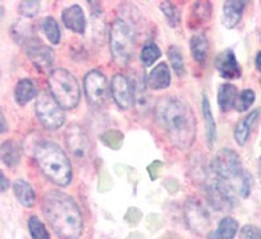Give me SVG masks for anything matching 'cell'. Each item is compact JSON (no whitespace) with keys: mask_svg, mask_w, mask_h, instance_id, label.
<instances>
[{"mask_svg":"<svg viewBox=\"0 0 261 239\" xmlns=\"http://www.w3.org/2000/svg\"><path fill=\"white\" fill-rule=\"evenodd\" d=\"M66 144L74 156L83 157L89 151V139L80 126L73 125L66 130Z\"/></svg>","mask_w":261,"mask_h":239,"instance_id":"4fadbf2b","label":"cell"},{"mask_svg":"<svg viewBox=\"0 0 261 239\" xmlns=\"http://www.w3.org/2000/svg\"><path fill=\"white\" fill-rule=\"evenodd\" d=\"M255 65H256V69H257L258 71H261V51L258 52V53H257V56H256Z\"/></svg>","mask_w":261,"mask_h":239,"instance_id":"8d00e7d4","label":"cell"},{"mask_svg":"<svg viewBox=\"0 0 261 239\" xmlns=\"http://www.w3.org/2000/svg\"><path fill=\"white\" fill-rule=\"evenodd\" d=\"M13 195L24 207H32L36 204V193L29 182L19 179L12 185Z\"/></svg>","mask_w":261,"mask_h":239,"instance_id":"ffe728a7","label":"cell"},{"mask_svg":"<svg viewBox=\"0 0 261 239\" xmlns=\"http://www.w3.org/2000/svg\"><path fill=\"white\" fill-rule=\"evenodd\" d=\"M185 216L189 226L197 231L204 233L210 225V217L203 206L197 201H189L185 206Z\"/></svg>","mask_w":261,"mask_h":239,"instance_id":"7c38bea8","label":"cell"},{"mask_svg":"<svg viewBox=\"0 0 261 239\" xmlns=\"http://www.w3.org/2000/svg\"><path fill=\"white\" fill-rule=\"evenodd\" d=\"M41 4L37 0H24L19 4V12L24 17H35L40 13Z\"/></svg>","mask_w":261,"mask_h":239,"instance_id":"4dcf8cb0","label":"cell"},{"mask_svg":"<svg viewBox=\"0 0 261 239\" xmlns=\"http://www.w3.org/2000/svg\"><path fill=\"white\" fill-rule=\"evenodd\" d=\"M0 179H2L0 180V190H2V193H4L10 186V181H8V179H7L3 172H0Z\"/></svg>","mask_w":261,"mask_h":239,"instance_id":"e575fe53","label":"cell"},{"mask_svg":"<svg viewBox=\"0 0 261 239\" xmlns=\"http://www.w3.org/2000/svg\"><path fill=\"white\" fill-rule=\"evenodd\" d=\"M156 118L174 147L189 150L193 146L197 119L188 102L175 97L161 98L156 105Z\"/></svg>","mask_w":261,"mask_h":239,"instance_id":"6da1fadb","label":"cell"},{"mask_svg":"<svg viewBox=\"0 0 261 239\" xmlns=\"http://www.w3.org/2000/svg\"><path fill=\"white\" fill-rule=\"evenodd\" d=\"M190 52L191 56L199 65H204L208 55V40L206 35L198 32L191 36L190 38Z\"/></svg>","mask_w":261,"mask_h":239,"instance_id":"d6986e66","label":"cell"},{"mask_svg":"<svg viewBox=\"0 0 261 239\" xmlns=\"http://www.w3.org/2000/svg\"><path fill=\"white\" fill-rule=\"evenodd\" d=\"M202 111H203L207 141H208V146L213 147L215 140H217V123H215L213 111H211L210 102H208V99H207V97L204 95V94L203 97H202Z\"/></svg>","mask_w":261,"mask_h":239,"instance_id":"7402d4cb","label":"cell"},{"mask_svg":"<svg viewBox=\"0 0 261 239\" xmlns=\"http://www.w3.org/2000/svg\"><path fill=\"white\" fill-rule=\"evenodd\" d=\"M213 184L232 205L236 196L247 198L251 195L252 177L243 168L240 156L231 148H222L211 163Z\"/></svg>","mask_w":261,"mask_h":239,"instance_id":"7a4b0ae2","label":"cell"},{"mask_svg":"<svg viewBox=\"0 0 261 239\" xmlns=\"http://www.w3.org/2000/svg\"><path fill=\"white\" fill-rule=\"evenodd\" d=\"M170 70L165 62H160L150 70L148 76L147 85L153 90H163L170 85Z\"/></svg>","mask_w":261,"mask_h":239,"instance_id":"2e32d148","label":"cell"},{"mask_svg":"<svg viewBox=\"0 0 261 239\" xmlns=\"http://www.w3.org/2000/svg\"><path fill=\"white\" fill-rule=\"evenodd\" d=\"M256 99V94L253 90L245 89L238 97V102H236V110L239 112H244L253 105Z\"/></svg>","mask_w":261,"mask_h":239,"instance_id":"f546056e","label":"cell"},{"mask_svg":"<svg viewBox=\"0 0 261 239\" xmlns=\"http://www.w3.org/2000/svg\"><path fill=\"white\" fill-rule=\"evenodd\" d=\"M193 10H194L193 12H194L195 19L206 21V20L210 19L211 12H213V6H211L210 2H197Z\"/></svg>","mask_w":261,"mask_h":239,"instance_id":"d6a6232c","label":"cell"},{"mask_svg":"<svg viewBox=\"0 0 261 239\" xmlns=\"http://www.w3.org/2000/svg\"><path fill=\"white\" fill-rule=\"evenodd\" d=\"M42 213L62 239H78L83 231V217L74 198L61 190H49L42 197Z\"/></svg>","mask_w":261,"mask_h":239,"instance_id":"3957f363","label":"cell"},{"mask_svg":"<svg viewBox=\"0 0 261 239\" xmlns=\"http://www.w3.org/2000/svg\"><path fill=\"white\" fill-rule=\"evenodd\" d=\"M0 121H2V128H0V131H2V134H4L7 130H8V125H7L6 122V116H4V112L2 111V115H0Z\"/></svg>","mask_w":261,"mask_h":239,"instance_id":"d590c367","label":"cell"},{"mask_svg":"<svg viewBox=\"0 0 261 239\" xmlns=\"http://www.w3.org/2000/svg\"><path fill=\"white\" fill-rule=\"evenodd\" d=\"M160 10L163 12V15L165 16L166 21L172 28H175V27L179 26L181 22V13H179L178 8L174 6L170 2H163L160 4Z\"/></svg>","mask_w":261,"mask_h":239,"instance_id":"484cf974","label":"cell"},{"mask_svg":"<svg viewBox=\"0 0 261 239\" xmlns=\"http://www.w3.org/2000/svg\"><path fill=\"white\" fill-rule=\"evenodd\" d=\"M111 95L121 110H128L135 105L134 85L124 74L118 73L112 77Z\"/></svg>","mask_w":261,"mask_h":239,"instance_id":"9c48e42d","label":"cell"},{"mask_svg":"<svg viewBox=\"0 0 261 239\" xmlns=\"http://www.w3.org/2000/svg\"><path fill=\"white\" fill-rule=\"evenodd\" d=\"M215 67L222 78L226 80H236L242 76V69H240L239 61L236 60V56L233 51L226 49L215 60Z\"/></svg>","mask_w":261,"mask_h":239,"instance_id":"8fae6325","label":"cell"},{"mask_svg":"<svg viewBox=\"0 0 261 239\" xmlns=\"http://www.w3.org/2000/svg\"><path fill=\"white\" fill-rule=\"evenodd\" d=\"M238 89L232 83H222L218 89V106L223 112L229 111L238 102Z\"/></svg>","mask_w":261,"mask_h":239,"instance_id":"ac0fdd59","label":"cell"},{"mask_svg":"<svg viewBox=\"0 0 261 239\" xmlns=\"http://www.w3.org/2000/svg\"><path fill=\"white\" fill-rule=\"evenodd\" d=\"M49 90L53 98L64 110H71L78 106L81 99L80 83L66 69H55L48 77Z\"/></svg>","mask_w":261,"mask_h":239,"instance_id":"5b68a950","label":"cell"},{"mask_svg":"<svg viewBox=\"0 0 261 239\" xmlns=\"http://www.w3.org/2000/svg\"><path fill=\"white\" fill-rule=\"evenodd\" d=\"M258 114H260L258 110H253V111L249 112L247 116H244V118L236 125L235 131H233V137H235L236 143L239 144V146H242V147L247 143V140H248L252 127L255 125L256 119L258 118Z\"/></svg>","mask_w":261,"mask_h":239,"instance_id":"e0dca14e","label":"cell"},{"mask_svg":"<svg viewBox=\"0 0 261 239\" xmlns=\"http://www.w3.org/2000/svg\"><path fill=\"white\" fill-rule=\"evenodd\" d=\"M100 140L111 150H119L121 143H123V135L118 131H109V132H106L100 136Z\"/></svg>","mask_w":261,"mask_h":239,"instance_id":"1f68e13d","label":"cell"},{"mask_svg":"<svg viewBox=\"0 0 261 239\" xmlns=\"http://www.w3.org/2000/svg\"><path fill=\"white\" fill-rule=\"evenodd\" d=\"M36 115L38 121L50 131L58 130L65 123L64 109L48 91H40L36 98Z\"/></svg>","mask_w":261,"mask_h":239,"instance_id":"52a82bcc","label":"cell"},{"mask_svg":"<svg viewBox=\"0 0 261 239\" xmlns=\"http://www.w3.org/2000/svg\"><path fill=\"white\" fill-rule=\"evenodd\" d=\"M258 175L261 177V156H260V163H258Z\"/></svg>","mask_w":261,"mask_h":239,"instance_id":"74e56055","label":"cell"},{"mask_svg":"<svg viewBox=\"0 0 261 239\" xmlns=\"http://www.w3.org/2000/svg\"><path fill=\"white\" fill-rule=\"evenodd\" d=\"M35 160L38 168L58 186H67L71 182L73 169L66 153L53 141H42L35 148Z\"/></svg>","mask_w":261,"mask_h":239,"instance_id":"277c9868","label":"cell"},{"mask_svg":"<svg viewBox=\"0 0 261 239\" xmlns=\"http://www.w3.org/2000/svg\"><path fill=\"white\" fill-rule=\"evenodd\" d=\"M168 57L170 64H172L173 70L178 77H182L185 74V62H184V57H182L181 49L175 45L169 46L168 49Z\"/></svg>","mask_w":261,"mask_h":239,"instance_id":"4316f807","label":"cell"},{"mask_svg":"<svg viewBox=\"0 0 261 239\" xmlns=\"http://www.w3.org/2000/svg\"><path fill=\"white\" fill-rule=\"evenodd\" d=\"M62 21L66 26V28L73 31L74 33L83 35L86 32V16H85L82 7L78 6V4H73V6L67 7L62 11Z\"/></svg>","mask_w":261,"mask_h":239,"instance_id":"5bb4252c","label":"cell"},{"mask_svg":"<svg viewBox=\"0 0 261 239\" xmlns=\"http://www.w3.org/2000/svg\"><path fill=\"white\" fill-rule=\"evenodd\" d=\"M245 2L243 0H227L223 4L222 22L227 29L235 28L240 22L244 11Z\"/></svg>","mask_w":261,"mask_h":239,"instance_id":"9a60e30c","label":"cell"},{"mask_svg":"<svg viewBox=\"0 0 261 239\" xmlns=\"http://www.w3.org/2000/svg\"><path fill=\"white\" fill-rule=\"evenodd\" d=\"M242 235L244 239H261V227L245 225L242 230Z\"/></svg>","mask_w":261,"mask_h":239,"instance_id":"836d02e7","label":"cell"},{"mask_svg":"<svg viewBox=\"0 0 261 239\" xmlns=\"http://www.w3.org/2000/svg\"><path fill=\"white\" fill-rule=\"evenodd\" d=\"M110 51L114 61L120 66H125L134 52V32L128 22L116 19L110 29Z\"/></svg>","mask_w":261,"mask_h":239,"instance_id":"8992f818","label":"cell"},{"mask_svg":"<svg viewBox=\"0 0 261 239\" xmlns=\"http://www.w3.org/2000/svg\"><path fill=\"white\" fill-rule=\"evenodd\" d=\"M42 31H44L45 36L53 45H58L61 41V29L58 22L56 21L55 17H45L42 21Z\"/></svg>","mask_w":261,"mask_h":239,"instance_id":"d4e9b609","label":"cell"},{"mask_svg":"<svg viewBox=\"0 0 261 239\" xmlns=\"http://www.w3.org/2000/svg\"><path fill=\"white\" fill-rule=\"evenodd\" d=\"M160 57H161V51H160V48L154 42H148L147 45H144L140 56L144 66H152Z\"/></svg>","mask_w":261,"mask_h":239,"instance_id":"83f0119b","label":"cell"},{"mask_svg":"<svg viewBox=\"0 0 261 239\" xmlns=\"http://www.w3.org/2000/svg\"><path fill=\"white\" fill-rule=\"evenodd\" d=\"M28 229L32 239H50V235H49L48 230H46L45 225L41 221L38 220V217H36V216L29 217Z\"/></svg>","mask_w":261,"mask_h":239,"instance_id":"f1b7e54d","label":"cell"},{"mask_svg":"<svg viewBox=\"0 0 261 239\" xmlns=\"http://www.w3.org/2000/svg\"><path fill=\"white\" fill-rule=\"evenodd\" d=\"M27 56L33 64V66L40 71L49 70L55 61L53 51L37 38L32 40L27 45Z\"/></svg>","mask_w":261,"mask_h":239,"instance_id":"30bf717a","label":"cell"},{"mask_svg":"<svg viewBox=\"0 0 261 239\" xmlns=\"http://www.w3.org/2000/svg\"><path fill=\"white\" fill-rule=\"evenodd\" d=\"M36 95H38V94L32 80L22 78L17 82L16 89H15V99L20 106H24L31 102Z\"/></svg>","mask_w":261,"mask_h":239,"instance_id":"603a6c76","label":"cell"},{"mask_svg":"<svg viewBox=\"0 0 261 239\" xmlns=\"http://www.w3.org/2000/svg\"><path fill=\"white\" fill-rule=\"evenodd\" d=\"M87 102L93 107H103L109 99V82L99 70H90L83 80Z\"/></svg>","mask_w":261,"mask_h":239,"instance_id":"ba28073f","label":"cell"},{"mask_svg":"<svg viewBox=\"0 0 261 239\" xmlns=\"http://www.w3.org/2000/svg\"><path fill=\"white\" fill-rule=\"evenodd\" d=\"M2 161L8 168H15L21 159V147L16 141L8 140L2 144Z\"/></svg>","mask_w":261,"mask_h":239,"instance_id":"cb8c5ba5","label":"cell"},{"mask_svg":"<svg viewBox=\"0 0 261 239\" xmlns=\"http://www.w3.org/2000/svg\"><path fill=\"white\" fill-rule=\"evenodd\" d=\"M239 230V222L232 217H224L215 231L207 234V239H235Z\"/></svg>","mask_w":261,"mask_h":239,"instance_id":"44dd1931","label":"cell"}]
</instances>
